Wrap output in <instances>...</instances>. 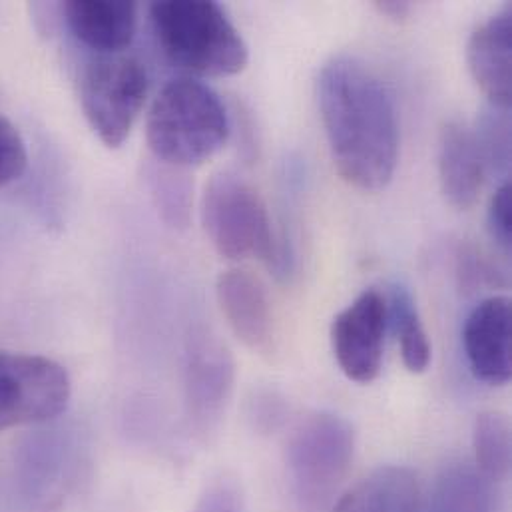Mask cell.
Returning a JSON list of instances; mask_svg holds the SVG:
<instances>
[{"label": "cell", "mask_w": 512, "mask_h": 512, "mask_svg": "<svg viewBox=\"0 0 512 512\" xmlns=\"http://www.w3.org/2000/svg\"><path fill=\"white\" fill-rule=\"evenodd\" d=\"M317 100L331 158L361 192H381L395 176L399 124L383 80L355 56H335L319 72Z\"/></svg>", "instance_id": "1"}, {"label": "cell", "mask_w": 512, "mask_h": 512, "mask_svg": "<svg viewBox=\"0 0 512 512\" xmlns=\"http://www.w3.org/2000/svg\"><path fill=\"white\" fill-rule=\"evenodd\" d=\"M232 132L222 98L194 78L168 82L148 112L146 138L156 162L194 168L214 158Z\"/></svg>", "instance_id": "2"}, {"label": "cell", "mask_w": 512, "mask_h": 512, "mask_svg": "<svg viewBox=\"0 0 512 512\" xmlns=\"http://www.w3.org/2000/svg\"><path fill=\"white\" fill-rule=\"evenodd\" d=\"M150 20L164 56L186 72L222 78L248 66L250 48L218 2H154Z\"/></svg>", "instance_id": "3"}, {"label": "cell", "mask_w": 512, "mask_h": 512, "mask_svg": "<svg viewBox=\"0 0 512 512\" xmlns=\"http://www.w3.org/2000/svg\"><path fill=\"white\" fill-rule=\"evenodd\" d=\"M355 457L353 425L333 413L315 411L293 429L285 465L295 505L301 512H329Z\"/></svg>", "instance_id": "4"}, {"label": "cell", "mask_w": 512, "mask_h": 512, "mask_svg": "<svg viewBox=\"0 0 512 512\" xmlns=\"http://www.w3.org/2000/svg\"><path fill=\"white\" fill-rule=\"evenodd\" d=\"M202 224L214 250L230 261L263 259L273 269L279 240L256 188L236 172L210 178L202 196Z\"/></svg>", "instance_id": "5"}, {"label": "cell", "mask_w": 512, "mask_h": 512, "mask_svg": "<svg viewBox=\"0 0 512 512\" xmlns=\"http://www.w3.org/2000/svg\"><path fill=\"white\" fill-rule=\"evenodd\" d=\"M148 70L128 54H96L80 74L82 112L108 148H120L130 136L148 98Z\"/></svg>", "instance_id": "6"}, {"label": "cell", "mask_w": 512, "mask_h": 512, "mask_svg": "<svg viewBox=\"0 0 512 512\" xmlns=\"http://www.w3.org/2000/svg\"><path fill=\"white\" fill-rule=\"evenodd\" d=\"M66 369L44 355L0 351V433L60 417L70 401Z\"/></svg>", "instance_id": "7"}, {"label": "cell", "mask_w": 512, "mask_h": 512, "mask_svg": "<svg viewBox=\"0 0 512 512\" xmlns=\"http://www.w3.org/2000/svg\"><path fill=\"white\" fill-rule=\"evenodd\" d=\"M78 457L70 439L58 431L28 437L14 457V497L22 512H62L74 483Z\"/></svg>", "instance_id": "8"}, {"label": "cell", "mask_w": 512, "mask_h": 512, "mask_svg": "<svg viewBox=\"0 0 512 512\" xmlns=\"http://www.w3.org/2000/svg\"><path fill=\"white\" fill-rule=\"evenodd\" d=\"M236 383V363L226 343L200 329L186 347L184 395L190 425L200 437L212 435L230 405Z\"/></svg>", "instance_id": "9"}, {"label": "cell", "mask_w": 512, "mask_h": 512, "mask_svg": "<svg viewBox=\"0 0 512 512\" xmlns=\"http://www.w3.org/2000/svg\"><path fill=\"white\" fill-rule=\"evenodd\" d=\"M387 323V301L377 289L363 291L333 319V355L349 381L369 385L379 377Z\"/></svg>", "instance_id": "10"}, {"label": "cell", "mask_w": 512, "mask_h": 512, "mask_svg": "<svg viewBox=\"0 0 512 512\" xmlns=\"http://www.w3.org/2000/svg\"><path fill=\"white\" fill-rule=\"evenodd\" d=\"M511 341V299L501 295L483 299L463 327L467 361L479 381L495 387L511 381Z\"/></svg>", "instance_id": "11"}, {"label": "cell", "mask_w": 512, "mask_h": 512, "mask_svg": "<svg viewBox=\"0 0 512 512\" xmlns=\"http://www.w3.org/2000/svg\"><path fill=\"white\" fill-rule=\"evenodd\" d=\"M216 297L234 335L252 351L273 343V309L265 283L248 269H228L218 277Z\"/></svg>", "instance_id": "12"}, {"label": "cell", "mask_w": 512, "mask_h": 512, "mask_svg": "<svg viewBox=\"0 0 512 512\" xmlns=\"http://www.w3.org/2000/svg\"><path fill=\"white\" fill-rule=\"evenodd\" d=\"M467 64L489 104L512 102V10L501 8L469 38Z\"/></svg>", "instance_id": "13"}, {"label": "cell", "mask_w": 512, "mask_h": 512, "mask_svg": "<svg viewBox=\"0 0 512 512\" xmlns=\"http://www.w3.org/2000/svg\"><path fill=\"white\" fill-rule=\"evenodd\" d=\"M60 12L74 38L98 54H120L136 36L138 6L130 0H70Z\"/></svg>", "instance_id": "14"}, {"label": "cell", "mask_w": 512, "mask_h": 512, "mask_svg": "<svg viewBox=\"0 0 512 512\" xmlns=\"http://www.w3.org/2000/svg\"><path fill=\"white\" fill-rule=\"evenodd\" d=\"M439 178L449 204L471 210L483 192L487 170L473 134L461 120H449L439 136Z\"/></svg>", "instance_id": "15"}, {"label": "cell", "mask_w": 512, "mask_h": 512, "mask_svg": "<svg viewBox=\"0 0 512 512\" xmlns=\"http://www.w3.org/2000/svg\"><path fill=\"white\" fill-rule=\"evenodd\" d=\"M417 475L399 465L379 467L333 503L329 512H419Z\"/></svg>", "instance_id": "16"}, {"label": "cell", "mask_w": 512, "mask_h": 512, "mask_svg": "<svg viewBox=\"0 0 512 512\" xmlns=\"http://www.w3.org/2000/svg\"><path fill=\"white\" fill-rule=\"evenodd\" d=\"M493 485L475 465L453 463L435 479L425 512H495Z\"/></svg>", "instance_id": "17"}, {"label": "cell", "mask_w": 512, "mask_h": 512, "mask_svg": "<svg viewBox=\"0 0 512 512\" xmlns=\"http://www.w3.org/2000/svg\"><path fill=\"white\" fill-rule=\"evenodd\" d=\"M387 315L393 323V331L401 345V357L411 373H425L431 365L433 349L423 325L419 307L411 295V291L395 283L391 285V295L387 303Z\"/></svg>", "instance_id": "18"}, {"label": "cell", "mask_w": 512, "mask_h": 512, "mask_svg": "<svg viewBox=\"0 0 512 512\" xmlns=\"http://www.w3.org/2000/svg\"><path fill=\"white\" fill-rule=\"evenodd\" d=\"M511 423L499 411L477 415L473 429L475 467L491 481L503 483L511 475Z\"/></svg>", "instance_id": "19"}, {"label": "cell", "mask_w": 512, "mask_h": 512, "mask_svg": "<svg viewBox=\"0 0 512 512\" xmlns=\"http://www.w3.org/2000/svg\"><path fill=\"white\" fill-rule=\"evenodd\" d=\"M487 176L509 180L511 172V106L487 104L473 128Z\"/></svg>", "instance_id": "20"}, {"label": "cell", "mask_w": 512, "mask_h": 512, "mask_svg": "<svg viewBox=\"0 0 512 512\" xmlns=\"http://www.w3.org/2000/svg\"><path fill=\"white\" fill-rule=\"evenodd\" d=\"M148 182L162 220L170 228L184 230L192 212V182L188 174L182 168L160 164L148 170Z\"/></svg>", "instance_id": "21"}, {"label": "cell", "mask_w": 512, "mask_h": 512, "mask_svg": "<svg viewBox=\"0 0 512 512\" xmlns=\"http://www.w3.org/2000/svg\"><path fill=\"white\" fill-rule=\"evenodd\" d=\"M26 164L28 152L18 128L0 114V188L18 180Z\"/></svg>", "instance_id": "22"}, {"label": "cell", "mask_w": 512, "mask_h": 512, "mask_svg": "<svg viewBox=\"0 0 512 512\" xmlns=\"http://www.w3.org/2000/svg\"><path fill=\"white\" fill-rule=\"evenodd\" d=\"M487 224L491 240L497 244V248L509 256L512 248V186L511 180L503 182L497 192L491 198L489 212H487Z\"/></svg>", "instance_id": "23"}, {"label": "cell", "mask_w": 512, "mask_h": 512, "mask_svg": "<svg viewBox=\"0 0 512 512\" xmlns=\"http://www.w3.org/2000/svg\"><path fill=\"white\" fill-rule=\"evenodd\" d=\"M192 512H246L242 487L228 477L214 479L204 487Z\"/></svg>", "instance_id": "24"}, {"label": "cell", "mask_w": 512, "mask_h": 512, "mask_svg": "<svg viewBox=\"0 0 512 512\" xmlns=\"http://www.w3.org/2000/svg\"><path fill=\"white\" fill-rule=\"evenodd\" d=\"M287 407L283 399L273 391H259L250 403V419L257 429L273 431L285 419Z\"/></svg>", "instance_id": "25"}, {"label": "cell", "mask_w": 512, "mask_h": 512, "mask_svg": "<svg viewBox=\"0 0 512 512\" xmlns=\"http://www.w3.org/2000/svg\"><path fill=\"white\" fill-rule=\"evenodd\" d=\"M373 6L381 16H387L389 20H395V22L407 20L413 10V4L407 0H383V2H373Z\"/></svg>", "instance_id": "26"}, {"label": "cell", "mask_w": 512, "mask_h": 512, "mask_svg": "<svg viewBox=\"0 0 512 512\" xmlns=\"http://www.w3.org/2000/svg\"><path fill=\"white\" fill-rule=\"evenodd\" d=\"M0 503H2V497H0Z\"/></svg>", "instance_id": "27"}]
</instances>
